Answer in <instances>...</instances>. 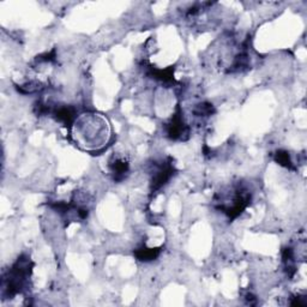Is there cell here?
I'll list each match as a JSON object with an SVG mask.
<instances>
[{"label":"cell","mask_w":307,"mask_h":307,"mask_svg":"<svg viewBox=\"0 0 307 307\" xmlns=\"http://www.w3.org/2000/svg\"><path fill=\"white\" fill-rule=\"evenodd\" d=\"M148 75L151 77V78L156 79V81L166 83V84H172V83H175L174 68H173V66H169L168 69H165V70L150 68Z\"/></svg>","instance_id":"5b68a950"},{"label":"cell","mask_w":307,"mask_h":307,"mask_svg":"<svg viewBox=\"0 0 307 307\" xmlns=\"http://www.w3.org/2000/svg\"><path fill=\"white\" fill-rule=\"evenodd\" d=\"M166 135L171 141H186L189 138L190 131L188 125L183 122L180 107L176 108L175 114L173 115L171 121L166 125Z\"/></svg>","instance_id":"6da1fadb"},{"label":"cell","mask_w":307,"mask_h":307,"mask_svg":"<svg viewBox=\"0 0 307 307\" xmlns=\"http://www.w3.org/2000/svg\"><path fill=\"white\" fill-rule=\"evenodd\" d=\"M246 301H248L250 305H256V298H255V295H252V294H246Z\"/></svg>","instance_id":"30bf717a"},{"label":"cell","mask_w":307,"mask_h":307,"mask_svg":"<svg viewBox=\"0 0 307 307\" xmlns=\"http://www.w3.org/2000/svg\"><path fill=\"white\" fill-rule=\"evenodd\" d=\"M109 168L113 174V179L114 181H122L126 178V175L129 174L130 165L125 159H113L111 163H109Z\"/></svg>","instance_id":"277c9868"},{"label":"cell","mask_w":307,"mask_h":307,"mask_svg":"<svg viewBox=\"0 0 307 307\" xmlns=\"http://www.w3.org/2000/svg\"><path fill=\"white\" fill-rule=\"evenodd\" d=\"M161 252V249L159 248H139L135 251V256L138 260L142 262H151V260L156 259Z\"/></svg>","instance_id":"8992f818"},{"label":"cell","mask_w":307,"mask_h":307,"mask_svg":"<svg viewBox=\"0 0 307 307\" xmlns=\"http://www.w3.org/2000/svg\"><path fill=\"white\" fill-rule=\"evenodd\" d=\"M275 161L278 162L280 166L286 167V168L288 169H294V165H293L292 160H290L289 152L286 151V150H279V151L275 154Z\"/></svg>","instance_id":"52a82bcc"},{"label":"cell","mask_w":307,"mask_h":307,"mask_svg":"<svg viewBox=\"0 0 307 307\" xmlns=\"http://www.w3.org/2000/svg\"><path fill=\"white\" fill-rule=\"evenodd\" d=\"M193 113H195L197 116H210L215 113V108H213V106L211 105V103L203 102V103H199V105L196 106Z\"/></svg>","instance_id":"ba28073f"},{"label":"cell","mask_w":307,"mask_h":307,"mask_svg":"<svg viewBox=\"0 0 307 307\" xmlns=\"http://www.w3.org/2000/svg\"><path fill=\"white\" fill-rule=\"evenodd\" d=\"M173 174H174V167H173L171 161L163 162L161 165H159L152 175L151 183H150L151 192L158 191L162 186H165L171 180Z\"/></svg>","instance_id":"7a4b0ae2"},{"label":"cell","mask_w":307,"mask_h":307,"mask_svg":"<svg viewBox=\"0 0 307 307\" xmlns=\"http://www.w3.org/2000/svg\"><path fill=\"white\" fill-rule=\"evenodd\" d=\"M52 114L56 121L62 122L65 126H71L76 120V109L72 106H62L53 109Z\"/></svg>","instance_id":"3957f363"},{"label":"cell","mask_w":307,"mask_h":307,"mask_svg":"<svg viewBox=\"0 0 307 307\" xmlns=\"http://www.w3.org/2000/svg\"><path fill=\"white\" fill-rule=\"evenodd\" d=\"M289 303L292 306H306L307 305V301H306L305 296L296 295V296H294V298L292 299V301H290Z\"/></svg>","instance_id":"9c48e42d"}]
</instances>
